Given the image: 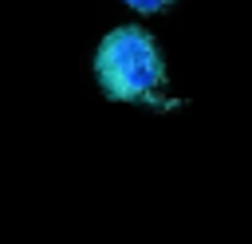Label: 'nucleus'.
<instances>
[{"label":"nucleus","mask_w":252,"mask_h":244,"mask_svg":"<svg viewBox=\"0 0 252 244\" xmlns=\"http://www.w3.org/2000/svg\"><path fill=\"white\" fill-rule=\"evenodd\" d=\"M122 4H130V8L142 12V16H154V12H165L173 0H122Z\"/></svg>","instance_id":"f03ea898"},{"label":"nucleus","mask_w":252,"mask_h":244,"mask_svg":"<svg viewBox=\"0 0 252 244\" xmlns=\"http://www.w3.org/2000/svg\"><path fill=\"white\" fill-rule=\"evenodd\" d=\"M94 83L114 102H146L158 110L181 106L177 98L161 94L165 55H161L158 39L138 24H122V28L102 35V43L94 47Z\"/></svg>","instance_id":"f257e3e1"}]
</instances>
